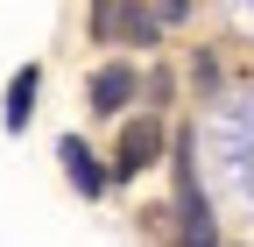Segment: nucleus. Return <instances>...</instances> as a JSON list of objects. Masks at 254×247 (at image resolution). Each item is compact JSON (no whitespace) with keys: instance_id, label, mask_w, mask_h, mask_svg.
<instances>
[{"instance_id":"20e7f679","label":"nucleus","mask_w":254,"mask_h":247,"mask_svg":"<svg viewBox=\"0 0 254 247\" xmlns=\"http://www.w3.org/2000/svg\"><path fill=\"white\" fill-rule=\"evenodd\" d=\"M85 99H92V113H120L127 99H134V71H127V64H106V71H92Z\"/></svg>"},{"instance_id":"39448f33","label":"nucleus","mask_w":254,"mask_h":247,"mask_svg":"<svg viewBox=\"0 0 254 247\" xmlns=\"http://www.w3.org/2000/svg\"><path fill=\"white\" fill-rule=\"evenodd\" d=\"M57 156H64V170H71V184H78L85 198H99V191H106V170L92 163V148H85L78 134H64V148H57Z\"/></svg>"},{"instance_id":"423d86ee","label":"nucleus","mask_w":254,"mask_h":247,"mask_svg":"<svg viewBox=\"0 0 254 247\" xmlns=\"http://www.w3.org/2000/svg\"><path fill=\"white\" fill-rule=\"evenodd\" d=\"M36 85H43V71H36V64H21V71H14V85H7V127H14V134L28 127V113H36Z\"/></svg>"},{"instance_id":"7ed1b4c3","label":"nucleus","mask_w":254,"mask_h":247,"mask_svg":"<svg viewBox=\"0 0 254 247\" xmlns=\"http://www.w3.org/2000/svg\"><path fill=\"white\" fill-rule=\"evenodd\" d=\"M155 28H163L155 7H92V36H134V43H148Z\"/></svg>"},{"instance_id":"f257e3e1","label":"nucleus","mask_w":254,"mask_h":247,"mask_svg":"<svg viewBox=\"0 0 254 247\" xmlns=\"http://www.w3.org/2000/svg\"><path fill=\"white\" fill-rule=\"evenodd\" d=\"M177 233H184V247H219L212 205L198 191V170H190V148H177Z\"/></svg>"},{"instance_id":"f03ea898","label":"nucleus","mask_w":254,"mask_h":247,"mask_svg":"<svg viewBox=\"0 0 254 247\" xmlns=\"http://www.w3.org/2000/svg\"><path fill=\"white\" fill-rule=\"evenodd\" d=\"M163 120H155V113H141V120H127V127H120V141H113V177L127 184V177H141L155 156H163Z\"/></svg>"}]
</instances>
